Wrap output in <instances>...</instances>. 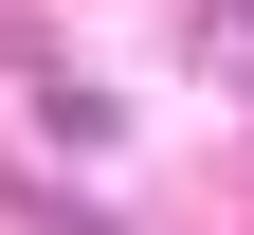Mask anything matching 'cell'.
<instances>
[{"mask_svg":"<svg viewBox=\"0 0 254 235\" xmlns=\"http://www.w3.org/2000/svg\"><path fill=\"white\" fill-rule=\"evenodd\" d=\"M182 54H200L218 91H254V0H200V18H182Z\"/></svg>","mask_w":254,"mask_h":235,"instance_id":"cell-1","label":"cell"},{"mask_svg":"<svg viewBox=\"0 0 254 235\" xmlns=\"http://www.w3.org/2000/svg\"><path fill=\"white\" fill-rule=\"evenodd\" d=\"M0 199H18V235H127L109 199H73V181H37V163H18V181H0Z\"/></svg>","mask_w":254,"mask_h":235,"instance_id":"cell-2","label":"cell"},{"mask_svg":"<svg viewBox=\"0 0 254 235\" xmlns=\"http://www.w3.org/2000/svg\"><path fill=\"white\" fill-rule=\"evenodd\" d=\"M37 127H55V145H127V109H109L91 73H37Z\"/></svg>","mask_w":254,"mask_h":235,"instance_id":"cell-3","label":"cell"}]
</instances>
